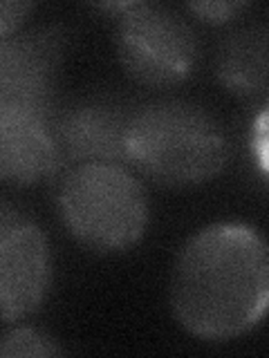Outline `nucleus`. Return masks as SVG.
<instances>
[{
    "mask_svg": "<svg viewBox=\"0 0 269 358\" xmlns=\"http://www.w3.org/2000/svg\"><path fill=\"white\" fill-rule=\"evenodd\" d=\"M168 300L175 320L205 341H229L269 313V240L244 224H211L179 249Z\"/></svg>",
    "mask_w": 269,
    "mask_h": 358,
    "instance_id": "f257e3e1",
    "label": "nucleus"
},
{
    "mask_svg": "<svg viewBox=\"0 0 269 358\" xmlns=\"http://www.w3.org/2000/svg\"><path fill=\"white\" fill-rule=\"evenodd\" d=\"M229 157L224 134L207 110L186 101H155L134 110L128 164L164 186H195L216 177Z\"/></svg>",
    "mask_w": 269,
    "mask_h": 358,
    "instance_id": "f03ea898",
    "label": "nucleus"
},
{
    "mask_svg": "<svg viewBox=\"0 0 269 358\" xmlns=\"http://www.w3.org/2000/svg\"><path fill=\"white\" fill-rule=\"evenodd\" d=\"M59 213L74 240L99 253H115L142 240L149 197L121 164H81L59 186Z\"/></svg>",
    "mask_w": 269,
    "mask_h": 358,
    "instance_id": "7ed1b4c3",
    "label": "nucleus"
},
{
    "mask_svg": "<svg viewBox=\"0 0 269 358\" xmlns=\"http://www.w3.org/2000/svg\"><path fill=\"white\" fill-rule=\"evenodd\" d=\"M117 16V54L126 74L139 85L182 83L198 59V38L173 9L155 3H108Z\"/></svg>",
    "mask_w": 269,
    "mask_h": 358,
    "instance_id": "20e7f679",
    "label": "nucleus"
},
{
    "mask_svg": "<svg viewBox=\"0 0 269 358\" xmlns=\"http://www.w3.org/2000/svg\"><path fill=\"white\" fill-rule=\"evenodd\" d=\"M65 43V29L56 25L0 38V108L27 110L52 121Z\"/></svg>",
    "mask_w": 269,
    "mask_h": 358,
    "instance_id": "39448f33",
    "label": "nucleus"
},
{
    "mask_svg": "<svg viewBox=\"0 0 269 358\" xmlns=\"http://www.w3.org/2000/svg\"><path fill=\"white\" fill-rule=\"evenodd\" d=\"M50 251L43 231L20 222L3 204L0 215V307L3 320L14 322L34 313L48 294Z\"/></svg>",
    "mask_w": 269,
    "mask_h": 358,
    "instance_id": "423d86ee",
    "label": "nucleus"
},
{
    "mask_svg": "<svg viewBox=\"0 0 269 358\" xmlns=\"http://www.w3.org/2000/svg\"><path fill=\"white\" fill-rule=\"evenodd\" d=\"M134 110L95 96L54 112L50 130L63 164L128 162V130Z\"/></svg>",
    "mask_w": 269,
    "mask_h": 358,
    "instance_id": "0eeeda50",
    "label": "nucleus"
},
{
    "mask_svg": "<svg viewBox=\"0 0 269 358\" xmlns=\"http://www.w3.org/2000/svg\"><path fill=\"white\" fill-rule=\"evenodd\" d=\"M61 164L48 119L27 110L0 108V175L7 184L43 182Z\"/></svg>",
    "mask_w": 269,
    "mask_h": 358,
    "instance_id": "6e6552de",
    "label": "nucleus"
},
{
    "mask_svg": "<svg viewBox=\"0 0 269 358\" xmlns=\"http://www.w3.org/2000/svg\"><path fill=\"white\" fill-rule=\"evenodd\" d=\"M216 74L238 96L269 92V25H244L227 34L216 54Z\"/></svg>",
    "mask_w": 269,
    "mask_h": 358,
    "instance_id": "1a4fd4ad",
    "label": "nucleus"
},
{
    "mask_svg": "<svg viewBox=\"0 0 269 358\" xmlns=\"http://www.w3.org/2000/svg\"><path fill=\"white\" fill-rule=\"evenodd\" d=\"M63 354L65 350L52 336L34 327H16L7 331L3 345H0L3 358H50Z\"/></svg>",
    "mask_w": 269,
    "mask_h": 358,
    "instance_id": "9d476101",
    "label": "nucleus"
},
{
    "mask_svg": "<svg viewBox=\"0 0 269 358\" xmlns=\"http://www.w3.org/2000/svg\"><path fill=\"white\" fill-rule=\"evenodd\" d=\"M251 152L258 168L269 177V103L258 112L251 123Z\"/></svg>",
    "mask_w": 269,
    "mask_h": 358,
    "instance_id": "9b49d317",
    "label": "nucleus"
},
{
    "mask_svg": "<svg viewBox=\"0 0 269 358\" xmlns=\"http://www.w3.org/2000/svg\"><path fill=\"white\" fill-rule=\"evenodd\" d=\"M247 7V3H188L186 9L191 14H195L200 20L211 22V25H222V22L231 20L238 11H242Z\"/></svg>",
    "mask_w": 269,
    "mask_h": 358,
    "instance_id": "f8f14e48",
    "label": "nucleus"
},
{
    "mask_svg": "<svg viewBox=\"0 0 269 358\" xmlns=\"http://www.w3.org/2000/svg\"><path fill=\"white\" fill-rule=\"evenodd\" d=\"M34 9L32 3H16V0H5L3 5H0V34L5 36H11L14 34V29H18V25L22 20H25V16L29 14V11Z\"/></svg>",
    "mask_w": 269,
    "mask_h": 358,
    "instance_id": "ddd939ff",
    "label": "nucleus"
}]
</instances>
